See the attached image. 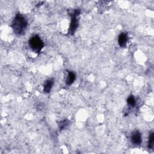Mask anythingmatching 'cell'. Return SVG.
Returning a JSON list of instances; mask_svg holds the SVG:
<instances>
[{
    "label": "cell",
    "instance_id": "obj_1",
    "mask_svg": "<svg viewBox=\"0 0 154 154\" xmlns=\"http://www.w3.org/2000/svg\"><path fill=\"white\" fill-rule=\"evenodd\" d=\"M28 27V22L26 18L21 14H17L13 20L12 27L14 33L19 36L25 34Z\"/></svg>",
    "mask_w": 154,
    "mask_h": 154
},
{
    "label": "cell",
    "instance_id": "obj_2",
    "mask_svg": "<svg viewBox=\"0 0 154 154\" xmlns=\"http://www.w3.org/2000/svg\"><path fill=\"white\" fill-rule=\"evenodd\" d=\"M29 43L32 50L38 54L42 51L44 46L43 41L38 36H32L30 39Z\"/></svg>",
    "mask_w": 154,
    "mask_h": 154
},
{
    "label": "cell",
    "instance_id": "obj_3",
    "mask_svg": "<svg viewBox=\"0 0 154 154\" xmlns=\"http://www.w3.org/2000/svg\"><path fill=\"white\" fill-rule=\"evenodd\" d=\"M80 13H81L80 10L76 9L71 15V21L69 31V34H71V35H73L75 33L78 28V17L80 15Z\"/></svg>",
    "mask_w": 154,
    "mask_h": 154
},
{
    "label": "cell",
    "instance_id": "obj_4",
    "mask_svg": "<svg viewBox=\"0 0 154 154\" xmlns=\"http://www.w3.org/2000/svg\"><path fill=\"white\" fill-rule=\"evenodd\" d=\"M131 143L135 146H139L141 143V135L140 131H134L131 136Z\"/></svg>",
    "mask_w": 154,
    "mask_h": 154
},
{
    "label": "cell",
    "instance_id": "obj_5",
    "mask_svg": "<svg viewBox=\"0 0 154 154\" xmlns=\"http://www.w3.org/2000/svg\"><path fill=\"white\" fill-rule=\"evenodd\" d=\"M128 40V36L127 33H122L121 34H120L118 38V44L119 46L122 48L125 47L126 45Z\"/></svg>",
    "mask_w": 154,
    "mask_h": 154
},
{
    "label": "cell",
    "instance_id": "obj_6",
    "mask_svg": "<svg viewBox=\"0 0 154 154\" xmlns=\"http://www.w3.org/2000/svg\"><path fill=\"white\" fill-rule=\"evenodd\" d=\"M54 81L53 79L47 80L46 81V83H45V85H44V92L47 93H50L51 90L53 88V86H54Z\"/></svg>",
    "mask_w": 154,
    "mask_h": 154
},
{
    "label": "cell",
    "instance_id": "obj_7",
    "mask_svg": "<svg viewBox=\"0 0 154 154\" xmlns=\"http://www.w3.org/2000/svg\"><path fill=\"white\" fill-rule=\"evenodd\" d=\"M75 78H76L75 74L73 72L69 71L68 72V75L66 79V84L69 86L71 85L72 84H73V83L75 80Z\"/></svg>",
    "mask_w": 154,
    "mask_h": 154
},
{
    "label": "cell",
    "instance_id": "obj_8",
    "mask_svg": "<svg viewBox=\"0 0 154 154\" xmlns=\"http://www.w3.org/2000/svg\"><path fill=\"white\" fill-rule=\"evenodd\" d=\"M154 144V133L153 132H150L149 135V140H148V148L149 149H152L153 147Z\"/></svg>",
    "mask_w": 154,
    "mask_h": 154
},
{
    "label": "cell",
    "instance_id": "obj_9",
    "mask_svg": "<svg viewBox=\"0 0 154 154\" xmlns=\"http://www.w3.org/2000/svg\"><path fill=\"white\" fill-rule=\"evenodd\" d=\"M69 124V120H64L59 123V126L60 128V130H63L65 129Z\"/></svg>",
    "mask_w": 154,
    "mask_h": 154
},
{
    "label": "cell",
    "instance_id": "obj_10",
    "mask_svg": "<svg viewBox=\"0 0 154 154\" xmlns=\"http://www.w3.org/2000/svg\"><path fill=\"white\" fill-rule=\"evenodd\" d=\"M127 103L129 105L131 106H134L136 103V100L135 98L133 95H130L128 99H127Z\"/></svg>",
    "mask_w": 154,
    "mask_h": 154
}]
</instances>
